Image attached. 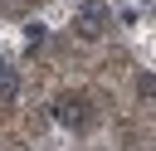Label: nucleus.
Listing matches in <instances>:
<instances>
[{
    "label": "nucleus",
    "instance_id": "f257e3e1",
    "mask_svg": "<svg viewBox=\"0 0 156 151\" xmlns=\"http://www.w3.org/2000/svg\"><path fill=\"white\" fill-rule=\"evenodd\" d=\"M54 117H58L63 127H73V132H78V127H88V102H83L78 93H63V97L54 102Z\"/></svg>",
    "mask_w": 156,
    "mask_h": 151
},
{
    "label": "nucleus",
    "instance_id": "f03ea898",
    "mask_svg": "<svg viewBox=\"0 0 156 151\" xmlns=\"http://www.w3.org/2000/svg\"><path fill=\"white\" fill-rule=\"evenodd\" d=\"M102 24H107V10H102V5H88V10L78 15V34H83V39H98Z\"/></svg>",
    "mask_w": 156,
    "mask_h": 151
},
{
    "label": "nucleus",
    "instance_id": "7ed1b4c3",
    "mask_svg": "<svg viewBox=\"0 0 156 151\" xmlns=\"http://www.w3.org/2000/svg\"><path fill=\"white\" fill-rule=\"evenodd\" d=\"M0 88H10V73H5V63H0Z\"/></svg>",
    "mask_w": 156,
    "mask_h": 151
}]
</instances>
